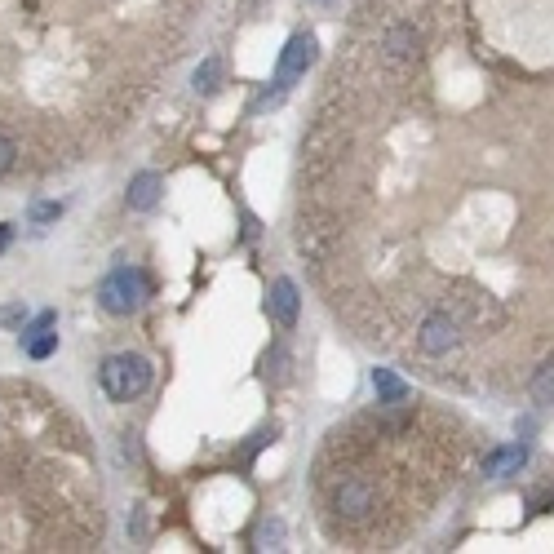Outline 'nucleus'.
<instances>
[{"instance_id": "f257e3e1", "label": "nucleus", "mask_w": 554, "mask_h": 554, "mask_svg": "<svg viewBox=\"0 0 554 554\" xmlns=\"http://www.w3.org/2000/svg\"><path fill=\"white\" fill-rule=\"evenodd\" d=\"M54 413L32 386L0 382V550H71L76 541L58 523Z\"/></svg>"}, {"instance_id": "f03ea898", "label": "nucleus", "mask_w": 554, "mask_h": 554, "mask_svg": "<svg viewBox=\"0 0 554 554\" xmlns=\"http://www.w3.org/2000/svg\"><path fill=\"white\" fill-rule=\"evenodd\" d=\"M151 382V364L142 355H111L102 364V391H107L116 404H129L133 395H142Z\"/></svg>"}, {"instance_id": "7ed1b4c3", "label": "nucleus", "mask_w": 554, "mask_h": 554, "mask_svg": "<svg viewBox=\"0 0 554 554\" xmlns=\"http://www.w3.org/2000/svg\"><path fill=\"white\" fill-rule=\"evenodd\" d=\"M457 342H461V324L448 311H430L422 328H417V351L430 359H444L448 351H457Z\"/></svg>"}, {"instance_id": "20e7f679", "label": "nucleus", "mask_w": 554, "mask_h": 554, "mask_svg": "<svg viewBox=\"0 0 554 554\" xmlns=\"http://www.w3.org/2000/svg\"><path fill=\"white\" fill-rule=\"evenodd\" d=\"M138 302H142V280H138V275L120 271L116 280H107V284H102V306H107V311L125 315V311H133Z\"/></svg>"}, {"instance_id": "39448f33", "label": "nucleus", "mask_w": 554, "mask_h": 554, "mask_svg": "<svg viewBox=\"0 0 554 554\" xmlns=\"http://www.w3.org/2000/svg\"><path fill=\"white\" fill-rule=\"evenodd\" d=\"M523 466H528V444H506V448H497V453L484 457V475H488V479L519 475Z\"/></svg>"}, {"instance_id": "423d86ee", "label": "nucleus", "mask_w": 554, "mask_h": 554, "mask_svg": "<svg viewBox=\"0 0 554 554\" xmlns=\"http://www.w3.org/2000/svg\"><path fill=\"white\" fill-rule=\"evenodd\" d=\"M271 315L289 328L297 320V284L293 280H280L275 284V297H271Z\"/></svg>"}, {"instance_id": "0eeeda50", "label": "nucleus", "mask_w": 554, "mask_h": 554, "mask_svg": "<svg viewBox=\"0 0 554 554\" xmlns=\"http://www.w3.org/2000/svg\"><path fill=\"white\" fill-rule=\"evenodd\" d=\"M528 395H532V404H541V408H550V404H554V355L537 368V377H532Z\"/></svg>"}, {"instance_id": "6e6552de", "label": "nucleus", "mask_w": 554, "mask_h": 554, "mask_svg": "<svg viewBox=\"0 0 554 554\" xmlns=\"http://www.w3.org/2000/svg\"><path fill=\"white\" fill-rule=\"evenodd\" d=\"M315 58V40L311 36H297L289 45V54H284V76H297V71H306Z\"/></svg>"}, {"instance_id": "1a4fd4ad", "label": "nucleus", "mask_w": 554, "mask_h": 554, "mask_svg": "<svg viewBox=\"0 0 554 554\" xmlns=\"http://www.w3.org/2000/svg\"><path fill=\"white\" fill-rule=\"evenodd\" d=\"M156 191H160V178L156 173H142V178L129 187V204L133 209H151V204H156Z\"/></svg>"}]
</instances>
